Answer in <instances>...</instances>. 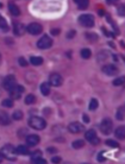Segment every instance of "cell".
I'll use <instances>...</instances> for the list:
<instances>
[{"mask_svg":"<svg viewBox=\"0 0 125 164\" xmlns=\"http://www.w3.org/2000/svg\"><path fill=\"white\" fill-rule=\"evenodd\" d=\"M51 45H53V39H51L49 36H47V35H44L41 39L37 42V46H38L40 49H43V50L49 49Z\"/></svg>","mask_w":125,"mask_h":164,"instance_id":"6","label":"cell"},{"mask_svg":"<svg viewBox=\"0 0 125 164\" xmlns=\"http://www.w3.org/2000/svg\"><path fill=\"white\" fill-rule=\"evenodd\" d=\"M18 62H19V66H22V67H28V62H26V60H25L24 57H19Z\"/></svg>","mask_w":125,"mask_h":164,"instance_id":"34","label":"cell"},{"mask_svg":"<svg viewBox=\"0 0 125 164\" xmlns=\"http://www.w3.org/2000/svg\"><path fill=\"white\" fill-rule=\"evenodd\" d=\"M30 62H31V64H33V66H41V64H43V58H42V57H38V56H32V57L30 58Z\"/></svg>","mask_w":125,"mask_h":164,"instance_id":"21","label":"cell"},{"mask_svg":"<svg viewBox=\"0 0 125 164\" xmlns=\"http://www.w3.org/2000/svg\"><path fill=\"white\" fill-rule=\"evenodd\" d=\"M31 162H32V163H36V164H45L47 163V161H45L42 156L35 157V158H31Z\"/></svg>","mask_w":125,"mask_h":164,"instance_id":"27","label":"cell"},{"mask_svg":"<svg viewBox=\"0 0 125 164\" xmlns=\"http://www.w3.org/2000/svg\"><path fill=\"white\" fill-rule=\"evenodd\" d=\"M48 152H50V153H51V152H56V149H51V148H49V149H48Z\"/></svg>","mask_w":125,"mask_h":164,"instance_id":"42","label":"cell"},{"mask_svg":"<svg viewBox=\"0 0 125 164\" xmlns=\"http://www.w3.org/2000/svg\"><path fill=\"white\" fill-rule=\"evenodd\" d=\"M86 38L87 39H89L91 42H95L98 41V36L95 35V33H91V32H86Z\"/></svg>","mask_w":125,"mask_h":164,"instance_id":"32","label":"cell"},{"mask_svg":"<svg viewBox=\"0 0 125 164\" xmlns=\"http://www.w3.org/2000/svg\"><path fill=\"white\" fill-rule=\"evenodd\" d=\"M113 84H114V86H123V84H124V76H120V77L116 79V80L113 81Z\"/></svg>","mask_w":125,"mask_h":164,"instance_id":"33","label":"cell"},{"mask_svg":"<svg viewBox=\"0 0 125 164\" xmlns=\"http://www.w3.org/2000/svg\"><path fill=\"white\" fill-rule=\"evenodd\" d=\"M35 102H36V96L33 95V94L26 95V97H25V104H26V105H32V104H35Z\"/></svg>","mask_w":125,"mask_h":164,"instance_id":"24","label":"cell"},{"mask_svg":"<svg viewBox=\"0 0 125 164\" xmlns=\"http://www.w3.org/2000/svg\"><path fill=\"white\" fill-rule=\"evenodd\" d=\"M106 145H109L110 148H114V149H118L119 148V143L116 142V140H112V139L106 140Z\"/></svg>","mask_w":125,"mask_h":164,"instance_id":"29","label":"cell"},{"mask_svg":"<svg viewBox=\"0 0 125 164\" xmlns=\"http://www.w3.org/2000/svg\"><path fill=\"white\" fill-rule=\"evenodd\" d=\"M62 82H63L62 76L60 74H57V73H54V74H51L49 76V83L51 86H54V87H60L62 84Z\"/></svg>","mask_w":125,"mask_h":164,"instance_id":"11","label":"cell"},{"mask_svg":"<svg viewBox=\"0 0 125 164\" xmlns=\"http://www.w3.org/2000/svg\"><path fill=\"white\" fill-rule=\"evenodd\" d=\"M79 23L85 27L94 26V17L92 14H82L79 17Z\"/></svg>","mask_w":125,"mask_h":164,"instance_id":"3","label":"cell"},{"mask_svg":"<svg viewBox=\"0 0 125 164\" xmlns=\"http://www.w3.org/2000/svg\"><path fill=\"white\" fill-rule=\"evenodd\" d=\"M117 119L118 120H124V106H122L120 108L118 109V112H117Z\"/></svg>","mask_w":125,"mask_h":164,"instance_id":"31","label":"cell"},{"mask_svg":"<svg viewBox=\"0 0 125 164\" xmlns=\"http://www.w3.org/2000/svg\"><path fill=\"white\" fill-rule=\"evenodd\" d=\"M25 26L22 24V23H14L13 24V32L14 35H17V36H22V35H24V32H25Z\"/></svg>","mask_w":125,"mask_h":164,"instance_id":"14","label":"cell"},{"mask_svg":"<svg viewBox=\"0 0 125 164\" xmlns=\"http://www.w3.org/2000/svg\"><path fill=\"white\" fill-rule=\"evenodd\" d=\"M26 31H28L30 35H32V36H37V35L42 33L43 27H42V25L38 24V23H31V24H29V26L26 27Z\"/></svg>","mask_w":125,"mask_h":164,"instance_id":"7","label":"cell"},{"mask_svg":"<svg viewBox=\"0 0 125 164\" xmlns=\"http://www.w3.org/2000/svg\"><path fill=\"white\" fill-rule=\"evenodd\" d=\"M14 150H16V153H17V155H28L29 153V148L25 146V145H19V146H17Z\"/></svg>","mask_w":125,"mask_h":164,"instance_id":"18","label":"cell"},{"mask_svg":"<svg viewBox=\"0 0 125 164\" xmlns=\"http://www.w3.org/2000/svg\"><path fill=\"white\" fill-rule=\"evenodd\" d=\"M29 126L35 130H44L47 127V121L41 117L33 115V117H30L29 119Z\"/></svg>","mask_w":125,"mask_h":164,"instance_id":"1","label":"cell"},{"mask_svg":"<svg viewBox=\"0 0 125 164\" xmlns=\"http://www.w3.org/2000/svg\"><path fill=\"white\" fill-rule=\"evenodd\" d=\"M9 10H10V13L14 15V17H18L19 14H20V10H19V7L17 6V5H14L13 2H10L9 4Z\"/></svg>","mask_w":125,"mask_h":164,"instance_id":"16","label":"cell"},{"mask_svg":"<svg viewBox=\"0 0 125 164\" xmlns=\"http://www.w3.org/2000/svg\"><path fill=\"white\" fill-rule=\"evenodd\" d=\"M83 121H85V123H89V118H88L86 114H83Z\"/></svg>","mask_w":125,"mask_h":164,"instance_id":"39","label":"cell"},{"mask_svg":"<svg viewBox=\"0 0 125 164\" xmlns=\"http://www.w3.org/2000/svg\"><path fill=\"white\" fill-rule=\"evenodd\" d=\"M68 131L70 133H74V135H78V133H81L82 131H85V126L81 123H78V121H74L68 125Z\"/></svg>","mask_w":125,"mask_h":164,"instance_id":"10","label":"cell"},{"mask_svg":"<svg viewBox=\"0 0 125 164\" xmlns=\"http://www.w3.org/2000/svg\"><path fill=\"white\" fill-rule=\"evenodd\" d=\"M41 93L43 95H49L50 94V83L44 82L41 84Z\"/></svg>","mask_w":125,"mask_h":164,"instance_id":"17","label":"cell"},{"mask_svg":"<svg viewBox=\"0 0 125 164\" xmlns=\"http://www.w3.org/2000/svg\"><path fill=\"white\" fill-rule=\"evenodd\" d=\"M118 13H119V15H120V17H124V14H125L124 5H120V6H119V9H118Z\"/></svg>","mask_w":125,"mask_h":164,"instance_id":"35","label":"cell"},{"mask_svg":"<svg viewBox=\"0 0 125 164\" xmlns=\"http://www.w3.org/2000/svg\"><path fill=\"white\" fill-rule=\"evenodd\" d=\"M51 162H53V163H60V162H61V158L57 157V156H56V157H53V158H51Z\"/></svg>","mask_w":125,"mask_h":164,"instance_id":"36","label":"cell"},{"mask_svg":"<svg viewBox=\"0 0 125 164\" xmlns=\"http://www.w3.org/2000/svg\"><path fill=\"white\" fill-rule=\"evenodd\" d=\"M114 135H116V138H118V139H124L125 138V127L124 126L118 127V128L116 130Z\"/></svg>","mask_w":125,"mask_h":164,"instance_id":"19","label":"cell"},{"mask_svg":"<svg viewBox=\"0 0 125 164\" xmlns=\"http://www.w3.org/2000/svg\"><path fill=\"white\" fill-rule=\"evenodd\" d=\"M83 146H85V142L81 140V139L73 142V148H74V149H81V148H83Z\"/></svg>","mask_w":125,"mask_h":164,"instance_id":"26","label":"cell"},{"mask_svg":"<svg viewBox=\"0 0 125 164\" xmlns=\"http://www.w3.org/2000/svg\"><path fill=\"white\" fill-rule=\"evenodd\" d=\"M10 124H11L10 115L6 112H0V125L6 126V125H10Z\"/></svg>","mask_w":125,"mask_h":164,"instance_id":"15","label":"cell"},{"mask_svg":"<svg viewBox=\"0 0 125 164\" xmlns=\"http://www.w3.org/2000/svg\"><path fill=\"white\" fill-rule=\"evenodd\" d=\"M9 92H10V95H11L12 100H18L22 96V94L24 93V87L19 86V84H16L13 88L11 91H9Z\"/></svg>","mask_w":125,"mask_h":164,"instance_id":"8","label":"cell"},{"mask_svg":"<svg viewBox=\"0 0 125 164\" xmlns=\"http://www.w3.org/2000/svg\"><path fill=\"white\" fill-rule=\"evenodd\" d=\"M98 106H99V102H98V100L97 99H92L91 100V102H89V109L91 111H95V109L98 108Z\"/></svg>","mask_w":125,"mask_h":164,"instance_id":"28","label":"cell"},{"mask_svg":"<svg viewBox=\"0 0 125 164\" xmlns=\"http://www.w3.org/2000/svg\"><path fill=\"white\" fill-rule=\"evenodd\" d=\"M80 54H81V57H82V58H85V60H87V58H89V57L92 56V53H91V50H89V49H87V48L82 49Z\"/></svg>","mask_w":125,"mask_h":164,"instance_id":"25","label":"cell"},{"mask_svg":"<svg viewBox=\"0 0 125 164\" xmlns=\"http://www.w3.org/2000/svg\"><path fill=\"white\" fill-rule=\"evenodd\" d=\"M74 36H75V30L69 31V32H68V35H67V37H68V38H73Z\"/></svg>","mask_w":125,"mask_h":164,"instance_id":"38","label":"cell"},{"mask_svg":"<svg viewBox=\"0 0 125 164\" xmlns=\"http://www.w3.org/2000/svg\"><path fill=\"white\" fill-rule=\"evenodd\" d=\"M112 128H113V123H112L111 119H109V118L104 119V120L100 123V131H101L104 135H110L112 132Z\"/></svg>","mask_w":125,"mask_h":164,"instance_id":"4","label":"cell"},{"mask_svg":"<svg viewBox=\"0 0 125 164\" xmlns=\"http://www.w3.org/2000/svg\"><path fill=\"white\" fill-rule=\"evenodd\" d=\"M117 1H118V0H106L107 4H116Z\"/></svg>","mask_w":125,"mask_h":164,"instance_id":"40","label":"cell"},{"mask_svg":"<svg viewBox=\"0 0 125 164\" xmlns=\"http://www.w3.org/2000/svg\"><path fill=\"white\" fill-rule=\"evenodd\" d=\"M0 29L4 30V31H9V25H7V22L6 19L0 14Z\"/></svg>","mask_w":125,"mask_h":164,"instance_id":"22","label":"cell"},{"mask_svg":"<svg viewBox=\"0 0 125 164\" xmlns=\"http://www.w3.org/2000/svg\"><path fill=\"white\" fill-rule=\"evenodd\" d=\"M12 118H13L14 120H22V119H23V112H22L20 109L14 111L13 114H12Z\"/></svg>","mask_w":125,"mask_h":164,"instance_id":"23","label":"cell"},{"mask_svg":"<svg viewBox=\"0 0 125 164\" xmlns=\"http://www.w3.org/2000/svg\"><path fill=\"white\" fill-rule=\"evenodd\" d=\"M50 32H51V35L57 36V35L60 33V30H58V29H51V31H50Z\"/></svg>","mask_w":125,"mask_h":164,"instance_id":"37","label":"cell"},{"mask_svg":"<svg viewBox=\"0 0 125 164\" xmlns=\"http://www.w3.org/2000/svg\"><path fill=\"white\" fill-rule=\"evenodd\" d=\"M98 161H99V162H100V161H101V162H102V161H105V158L102 157V155H99V157H98Z\"/></svg>","mask_w":125,"mask_h":164,"instance_id":"41","label":"cell"},{"mask_svg":"<svg viewBox=\"0 0 125 164\" xmlns=\"http://www.w3.org/2000/svg\"><path fill=\"white\" fill-rule=\"evenodd\" d=\"M16 84H17V81H16V77L13 75H7L4 79V82H2V86H4V88L6 91H11Z\"/></svg>","mask_w":125,"mask_h":164,"instance_id":"9","label":"cell"},{"mask_svg":"<svg viewBox=\"0 0 125 164\" xmlns=\"http://www.w3.org/2000/svg\"><path fill=\"white\" fill-rule=\"evenodd\" d=\"M1 6H2V5H1V4H0V7H1Z\"/></svg>","mask_w":125,"mask_h":164,"instance_id":"45","label":"cell"},{"mask_svg":"<svg viewBox=\"0 0 125 164\" xmlns=\"http://www.w3.org/2000/svg\"><path fill=\"white\" fill-rule=\"evenodd\" d=\"M1 105L4 107H12L13 106V100L12 99H5V100H2Z\"/></svg>","mask_w":125,"mask_h":164,"instance_id":"30","label":"cell"},{"mask_svg":"<svg viewBox=\"0 0 125 164\" xmlns=\"http://www.w3.org/2000/svg\"><path fill=\"white\" fill-rule=\"evenodd\" d=\"M74 1L78 4V7L80 10H86L89 4V0H74Z\"/></svg>","mask_w":125,"mask_h":164,"instance_id":"20","label":"cell"},{"mask_svg":"<svg viewBox=\"0 0 125 164\" xmlns=\"http://www.w3.org/2000/svg\"><path fill=\"white\" fill-rule=\"evenodd\" d=\"M0 153H1V156L4 157V158H7V159H10V161H16V150H14V148L11 145V144H6V145H4L2 148H1V150H0Z\"/></svg>","mask_w":125,"mask_h":164,"instance_id":"2","label":"cell"},{"mask_svg":"<svg viewBox=\"0 0 125 164\" xmlns=\"http://www.w3.org/2000/svg\"><path fill=\"white\" fill-rule=\"evenodd\" d=\"M0 63H1V55H0Z\"/></svg>","mask_w":125,"mask_h":164,"instance_id":"44","label":"cell"},{"mask_svg":"<svg viewBox=\"0 0 125 164\" xmlns=\"http://www.w3.org/2000/svg\"><path fill=\"white\" fill-rule=\"evenodd\" d=\"M2 159H4V157H2V156H1V153H0V163L2 162Z\"/></svg>","mask_w":125,"mask_h":164,"instance_id":"43","label":"cell"},{"mask_svg":"<svg viewBox=\"0 0 125 164\" xmlns=\"http://www.w3.org/2000/svg\"><path fill=\"white\" fill-rule=\"evenodd\" d=\"M102 71H104V74H106L109 76H114L118 74V68L113 64H106L102 67Z\"/></svg>","mask_w":125,"mask_h":164,"instance_id":"12","label":"cell"},{"mask_svg":"<svg viewBox=\"0 0 125 164\" xmlns=\"http://www.w3.org/2000/svg\"><path fill=\"white\" fill-rule=\"evenodd\" d=\"M85 138H86L87 142H89V143L93 144V145H98V144L100 143V139L98 138L97 133H95L94 130H88V131H86Z\"/></svg>","mask_w":125,"mask_h":164,"instance_id":"5","label":"cell"},{"mask_svg":"<svg viewBox=\"0 0 125 164\" xmlns=\"http://www.w3.org/2000/svg\"><path fill=\"white\" fill-rule=\"evenodd\" d=\"M25 139H26V144L29 146H36L40 143V136H37V135H29Z\"/></svg>","mask_w":125,"mask_h":164,"instance_id":"13","label":"cell"}]
</instances>
